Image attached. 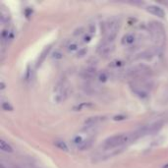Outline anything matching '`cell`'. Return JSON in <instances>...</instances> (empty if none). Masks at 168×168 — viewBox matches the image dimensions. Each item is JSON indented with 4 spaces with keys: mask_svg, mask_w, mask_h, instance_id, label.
<instances>
[{
    "mask_svg": "<svg viewBox=\"0 0 168 168\" xmlns=\"http://www.w3.org/2000/svg\"><path fill=\"white\" fill-rule=\"evenodd\" d=\"M53 58H55V59H61L62 58V54H61L59 51H56V52H54V54H53Z\"/></svg>",
    "mask_w": 168,
    "mask_h": 168,
    "instance_id": "obj_19",
    "label": "cell"
},
{
    "mask_svg": "<svg viewBox=\"0 0 168 168\" xmlns=\"http://www.w3.org/2000/svg\"><path fill=\"white\" fill-rule=\"evenodd\" d=\"M87 53V50L85 49V48H83V49H81V50H79V52H78V57H82V56H84Z\"/></svg>",
    "mask_w": 168,
    "mask_h": 168,
    "instance_id": "obj_20",
    "label": "cell"
},
{
    "mask_svg": "<svg viewBox=\"0 0 168 168\" xmlns=\"http://www.w3.org/2000/svg\"><path fill=\"white\" fill-rule=\"evenodd\" d=\"M104 120V117H100V116H94V117H88L87 120L85 121V127L86 128H91L95 126L96 124H98Z\"/></svg>",
    "mask_w": 168,
    "mask_h": 168,
    "instance_id": "obj_8",
    "label": "cell"
},
{
    "mask_svg": "<svg viewBox=\"0 0 168 168\" xmlns=\"http://www.w3.org/2000/svg\"><path fill=\"white\" fill-rule=\"evenodd\" d=\"M68 95H69V88L67 85H65L64 83H62L60 85L57 86L54 96H53V99H54L55 102L60 103L67 98Z\"/></svg>",
    "mask_w": 168,
    "mask_h": 168,
    "instance_id": "obj_3",
    "label": "cell"
},
{
    "mask_svg": "<svg viewBox=\"0 0 168 168\" xmlns=\"http://www.w3.org/2000/svg\"><path fill=\"white\" fill-rule=\"evenodd\" d=\"M2 109L5 110V111H12L13 110V106L9 103V102H2Z\"/></svg>",
    "mask_w": 168,
    "mask_h": 168,
    "instance_id": "obj_15",
    "label": "cell"
},
{
    "mask_svg": "<svg viewBox=\"0 0 168 168\" xmlns=\"http://www.w3.org/2000/svg\"><path fill=\"white\" fill-rule=\"evenodd\" d=\"M132 90L137 95H139L141 98H145V97L148 96V88L144 86L140 85V84H134V85H132Z\"/></svg>",
    "mask_w": 168,
    "mask_h": 168,
    "instance_id": "obj_6",
    "label": "cell"
},
{
    "mask_svg": "<svg viewBox=\"0 0 168 168\" xmlns=\"http://www.w3.org/2000/svg\"><path fill=\"white\" fill-rule=\"evenodd\" d=\"M148 28L152 41L158 46H163V44L165 42V30L161 23L152 22V23H149Z\"/></svg>",
    "mask_w": 168,
    "mask_h": 168,
    "instance_id": "obj_1",
    "label": "cell"
},
{
    "mask_svg": "<svg viewBox=\"0 0 168 168\" xmlns=\"http://www.w3.org/2000/svg\"><path fill=\"white\" fill-rule=\"evenodd\" d=\"M134 41H135V37H134V34H126L125 37L123 38L122 42H123L124 44H131V43L134 42Z\"/></svg>",
    "mask_w": 168,
    "mask_h": 168,
    "instance_id": "obj_14",
    "label": "cell"
},
{
    "mask_svg": "<svg viewBox=\"0 0 168 168\" xmlns=\"http://www.w3.org/2000/svg\"><path fill=\"white\" fill-rule=\"evenodd\" d=\"M0 148L4 152H13V148L4 140H0Z\"/></svg>",
    "mask_w": 168,
    "mask_h": 168,
    "instance_id": "obj_11",
    "label": "cell"
},
{
    "mask_svg": "<svg viewBox=\"0 0 168 168\" xmlns=\"http://www.w3.org/2000/svg\"><path fill=\"white\" fill-rule=\"evenodd\" d=\"M50 49H51V46H47V47H45V48H44V49L42 50V52L41 53V55H39L38 59V61H37V68L41 67V64L43 63V61L45 60L47 54L49 53Z\"/></svg>",
    "mask_w": 168,
    "mask_h": 168,
    "instance_id": "obj_9",
    "label": "cell"
},
{
    "mask_svg": "<svg viewBox=\"0 0 168 168\" xmlns=\"http://www.w3.org/2000/svg\"><path fill=\"white\" fill-rule=\"evenodd\" d=\"M78 48V44L77 43H71L70 45L68 46V49L70 50V51H74V50H76Z\"/></svg>",
    "mask_w": 168,
    "mask_h": 168,
    "instance_id": "obj_17",
    "label": "cell"
},
{
    "mask_svg": "<svg viewBox=\"0 0 168 168\" xmlns=\"http://www.w3.org/2000/svg\"><path fill=\"white\" fill-rule=\"evenodd\" d=\"M54 145H56L59 149L63 150V152H68V145H66L65 141H55Z\"/></svg>",
    "mask_w": 168,
    "mask_h": 168,
    "instance_id": "obj_13",
    "label": "cell"
},
{
    "mask_svg": "<svg viewBox=\"0 0 168 168\" xmlns=\"http://www.w3.org/2000/svg\"><path fill=\"white\" fill-rule=\"evenodd\" d=\"M113 119L115 121H121V120H125L126 116H124V115H119V116H115Z\"/></svg>",
    "mask_w": 168,
    "mask_h": 168,
    "instance_id": "obj_18",
    "label": "cell"
},
{
    "mask_svg": "<svg viewBox=\"0 0 168 168\" xmlns=\"http://www.w3.org/2000/svg\"><path fill=\"white\" fill-rule=\"evenodd\" d=\"M147 11L149 12L150 14H152L154 16H157L159 18H163L165 16V12L164 10L161 8V7H159L157 5H149L147 7Z\"/></svg>",
    "mask_w": 168,
    "mask_h": 168,
    "instance_id": "obj_7",
    "label": "cell"
},
{
    "mask_svg": "<svg viewBox=\"0 0 168 168\" xmlns=\"http://www.w3.org/2000/svg\"><path fill=\"white\" fill-rule=\"evenodd\" d=\"M163 168H168V164H165L164 166H163Z\"/></svg>",
    "mask_w": 168,
    "mask_h": 168,
    "instance_id": "obj_22",
    "label": "cell"
},
{
    "mask_svg": "<svg viewBox=\"0 0 168 168\" xmlns=\"http://www.w3.org/2000/svg\"><path fill=\"white\" fill-rule=\"evenodd\" d=\"M91 145H92V139H86L85 141H84L81 145H79L78 148L80 150H86L88 148H90L91 147Z\"/></svg>",
    "mask_w": 168,
    "mask_h": 168,
    "instance_id": "obj_12",
    "label": "cell"
},
{
    "mask_svg": "<svg viewBox=\"0 0 168 168\" xmlns=\"http://www.w3.org/2000/svg\"><path fill=\"white\" fill-rule=\"evenodd\" d=\"M120 28V24L119 22L115 19L108 20L104 24V35H105V41L108 42L114 41V39L116 38L118 34V30Z\"/></svg>",
    "mask_w": 168,
    "mask_h": 168,
    "instance_id": "obj_2",
    "label": "cell"
},
{
    "mask_svg": "<svg viewBox=\"0 0 168 168\" xmlns=\"http://www.w3.org/2000/svg\"><path fill=\"white\" fill-rule=\"evenodd\" d=\"M114 50V46L112 42H108V41H104L100 44L98 46V49H97V52L98 54L101 56H107L110 53Z\"/></svg>",
    "mask_w": 168,
    "mask_h": 168,
    "instance_id": "obj_5",
    "label": "cell"
},
{
    "mask_svg": "<svg viewBox=\"0 0 168 168\" xmlns=\"http://www.w3.org/2000/svg\"><path fill=\"white\" fill-rule=\"evenodd\" d=\"M96 69L95 68H88L86 69L85 71L83 72V77L85 78V79H92V78H95L96 76Z\"/></svg>",
    "mask_w": 168,
    "mask_h": 168,
    "instance_id": "obj_10",
    "label": "cell"
},
{
    "mask_svg": "<svg viewBox=\"0 0 168 168\" xmlns=\"http://www.w3.org/2000/svg\"><path fill=\"white\" fill-rule=\"evenodd\" d=\"M107 79H108V77H107V75H106L105 73H101L99 75V77H98V80H99L100 82H102V83L107 81Z\"/></svg>",
    "mask_w": 168,
    "mask_h": 168,
    "instance_id": "obj_16",
    "label": "cell"
},
{
    "mask_svg": "<svg viewBox=\"0 0 168 168\" xmlns=\"http://www.w3.org/2000/svg\"><path fill=\"white\" fill-rule=\"evenodd\" d=\"M4 88H5V85H4V83H3V82H1V90H3Z\"/></svg>",
    "mask_w": 168,
    "mask_h": 168,
    "instance_id": "obj_21",
    "label": "cell"
},
{
    "mask_svg": "<svg viewBox=\"0 0 168 168\" xmlns=\"http://www.w3.org/2000/svg\"><path fill=\"white\" fill-rule=\"evenodd\" d=\"M162 126H163V121L158 120V121L152 122V123H149L148 125H145L144 127L140 128V131L141 132V134H143V137H144V136L152 135V134H154V133L158 132L162 128Z\"/></svg>",
    "mask_w": 168,
    "mask_h": 168,
    "instance_id": "obj_4",
    "label": "cell"
},
{
    "mask_svg": "<svg viewBox=\"0 0 168 168\" xmlns=\"http://www.w3.org/2000/svg\"><path fill=\"white\" fill-rule=\"evenodd\" d=\"M1 168H5V167H4L3 165H1Z\"/></svg>",
    "mask_w": 168,
    "mask_h": 168,
    "instance_id": "obj_23",
    "label": "cell"
}]
</instances>
